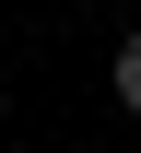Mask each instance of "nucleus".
I'll return each instance as SVG.
<instances>
[{"instance_id":"f257e3e1","label":"nucleus","mask_w":141,"mask_h":153,"mask_svg":"<svg viewBox=\"0 0 141 153\" xmlns=\"http://www.w3.org/2000/svg\"><path fill=\"white\" fill-rule=\"evenodd\" d=\"M106 82H118V106H129V118H141V36H129V47H118V71H106Z\"/></svg>"}]
</instances>
